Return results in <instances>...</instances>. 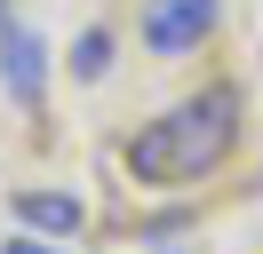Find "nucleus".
I'll return each instance as SVG.
<instances>
[{"instance_id": "obj_1", "label": "nucleus", "mask_w": 263, "mask_h": 254, "mask_svg": "<svg viewBox=\"0 0 263 254\" xmlns=\"http://www.w3.org/2000/svg\"><path fill=\"white\" fill-rule=\"evenodd\" d=\"M239 143V88H199L176 111H160L152 127H136L128 167L144 183H199L223 167V151Z\"/></svg>"}, {"instance_id": "obj_2", "label": "nucleus", "mask_w": 263, "mask_h": 254, "mask_svg": "<svg viewBox=\"0 0 263 254\" xmlns=\"http://www.w3.org/2000/svg\"><path fill=\"white\" fill-rule=\"evenodd\" d=\"M208 32H215V0H152V16H144V40L160 56H183Z\"/></svg>"}, {"instance_id": "obj_3", "label": "nucleus", "mask_w": 263, "mask_h": 254, "mask_svg": "<svg viewBox=\"0 0 263 254\" xmlns=\"http://www.w3.org/2000/svg\"><path fill=\"white\" fill-rule=\"evenodd\" d=\"M0 72H8L24 111H40V95H48V48H40V32H24V24L0 32Z\"/></svg>"}, {"instance_id": "obj_4", "label": "nucleus", "mask_w": 263, "mask_h": 254, "mask_svg": "<svg viewBox=\"0 0 263 254\" xmlns=\"http://www.w3.org/2000/svg\"><path fill=\"white\" fill-rule=\"evenodd\" d=\"M16 206H24V222H32V230H64V238L80 230V199H64V190H24Z\"/></svg>"}, {"instance_id": "obj_5", "label": "nucleus", "mask_w": 263, "mask_h": 254, "mask_svg": "<svg viewBox=\"0 0 263 254\" xmlns=\"http://www.w3.org/2000/svg\"><path fill=\"white\" fill-rule=\"evenodd\" d=\"M80 79H104L112 72V32H80V64H72Z\"/></svg>"}, {"instance_id": "obj_6", "label": "nucleus", "mask_w": 263, "mask_h": 254, "mask_svg": "<svg viewBox=\"0 0 263 254\" xmlns=\"http://www.w3.org/2000/svg\"><path fill=\"white\" fill-rule=\"evenodd\" d=\"M0 254H64V246H48V238H8Z\"/></svg>"}]
</instances>
